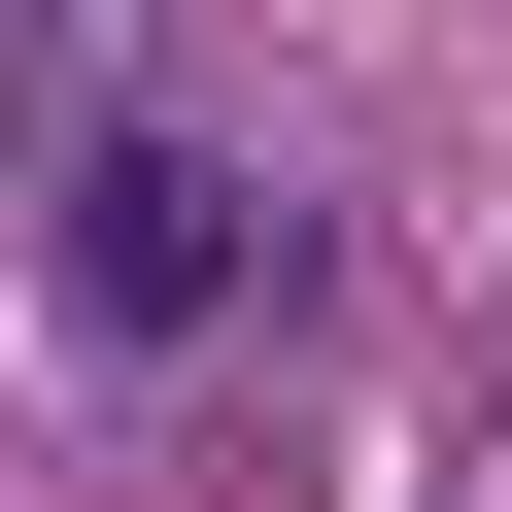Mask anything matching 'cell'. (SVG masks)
<instances>
[{
    "label": "cell",
    "mask_w": 512,
    "mask_h": 512,
    "mask_svg": "<svg viewBox=\"0 0 512 512\" xmlns=\"http://www.w3.org/2000/svg\"><path fill=\"white\" fill-rule=\"evenodd\" d=\"M239 274H274V171L171 137V103H69V308H103V342H205Z\"/></svg>",
    "instance_id": "obj_1"
}]
</instances>
